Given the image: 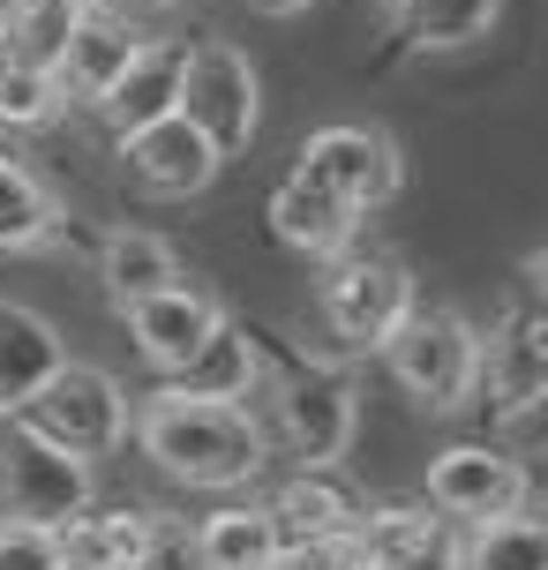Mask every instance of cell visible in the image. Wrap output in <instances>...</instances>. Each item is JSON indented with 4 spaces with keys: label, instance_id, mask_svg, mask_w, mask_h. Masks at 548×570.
<instances>
[{
    "label": "cell",
    "instance_id": "cell-1",
    "mask_svg": "<svg viewBox=\"0 0 548 570\" xmlns=\"http://www.w3.org/2000/svg\"><path fill=\"white\" fill-rule=\"evenodd\" d=\"M256 338V383H248V413H256L263 443L293 465H339L353 451V428H361V383L353 368H331V361H309L293 353L278 331L248 323Z\"/></svg>",
    "mask_w": 548,
    "mask_h": 570
},
{
    "label": "cell",
    "instance_id": "cell-2",
    "mask_svg": "<svg viewBox=\"0 0 548 570\" xmlns=\"http://www.w3.org/2000/svg\"><path fill=\"white\" fill-rule=\"evenodd\" d=\"M136 443L144 458L180 488H248L271 465L256 413L241 399H180V391H150L136 405Z\"/></svg>",
    "mask_w": 548,
    "mask_h": 570
},
{
    "label": "cell",
    "instance_id": "cell-3",
    "mask_svg": "<svg viewBox=\"0 0 548 570\" xmlns=\"http://www.w3.org/2000/svg\"><path fill=\"white\" fill-rule=\"evenodd\" d=\"M383 368L421 413H459L473 405V368H481V331L459 308H405V323L375 345Z\"/></svg>",
    "mask_w": 548,
    "mask_h": 570
},
{
    "label": "cell",
    "instance_id": "cell-4",
    "mask_svg": "<svg viewBox=\"0 0 548 570\" xmlns=\"http://www.w3.org/2000/svg\"><path fill=\"white\" fill-rule=\"evenodd\" d=\"M8 421H23L30 435H46V443L98 465V458H114L128 443V391L106 368H90V361H60Z\"/></svg>",
    "mask_w": 548,
    "mask_h": 570
},
{
    "label": "cell",
    "instance_id": "cell-5",
    "mask_svg": "<svg viewBox=\"0 0 548 570\" xmlns=\"http://www.w3.org/2000/svg\"><path fill=\"white\" fill-rule=\"evenodd\" d=\"M413 308V271L399 248H361L346 240L339 256H323V323L339 331L346 353H375Z\"/></svg>",
    "mask_w": 548,
    "mask_h": 570
},
{
    "label": "cell",
    "instance_id": "cell-6",
    "mask_svg": "<svg viewBox=\"0 0 548 570\" xmlns=\"http://www.w3.org/2000/svg\"><path fill=\"white\" fill-rule=\"evenodd\" d=\"M84 503H98V465L0 413V518H16V525H68Z\"/></svg>",
    "mask_w": 548,
    "mask_h": 570
},
{
    "label": "cell",
    "instance_id": "cell-7",
    "mask_svg": "<svg viewBox=\"0 0 548 570\" xmlns=\"http://www.w3.org/2000/svg\"><path fill=\"white\" fill-rule=\"evenodd\" d=\"M174 114L196 120L203 142H211L218 158H241V150L256 142V128H263V76H256V60L241 53V46H226V38L188 46Z\"/></svg>",
    "mask_w": 548,
    "mask_h": 570
},
{
    "label": "cell",
    "instance_id": "cell-8",
    "mask_svg": "<svg viewBox=\"0 0 548 570\" xmlns=\"http://www.w3.org/2000/svg\"><path fill=\"white\" fill-rule=\"evenodd\" d=\"M316 188H331V196L346 203V210H383V203H399L405 188V158L399 142L383 136V128H369V120H339V128H316V136L301 142V166Z\"/></svg>",
    "mask_w": 548,
    "mask_h": 570
},
{
    "label": "cell",
    "instance_id": "cell-9",
    "mask_svg": "<svg viewBox=\"0 0 548 570\" xmlns=\"http://www.w3.org/2000/svg\"><path fill=\"white\" fill-rule=\"evenodd\" d=\"M473 391H489V421L526 435L548 405V323L534 308L496 315V331L481 338V368H473Z\"/></svg>",
    "mask_w": 548,
    "mask_h": 570
},
{
    "label": "cell",
    "instance_id": "cell-10",
    "mask_svg": "<svg viewBox=\"0 0 548 570\" xmlns=\"http://www.w3.org/2000/svg\"><path fill=\"white\" fill-rule=\"evenodd\" d=\"M436 503V518H451V525H473V518H503V511H526L534 503V481H526V465L503 443H451V451L429 465V488H421Z\"/></svg>",
    "mask_w": 548,
    "mask_h": 570
},
{
    "label": "cell",
    "instance_id": "cell-11",
    "mask_svg": "<svg viewBox=\"0 0 548 570\" xmlns=\"http://www.w3.org/2000/svg\"><path fill=\"white\" fill-rule=\"evenodd\" d=\"M120 142V166H128V180L144 188V196L158 203H188L203 196L211 180H218V150L203 142L196 120H180V114H158L150 128H136V136H114Z\"/></svg>",
    "mask_w": 548,
    "mask_h": 570
},
{
    "label": "cell",
    "instance_id": "cell-12",
    "mask_svg": "<svg viewBox=\"0 0 548 570\" xmlns=\"http://www.w3.org/2000/svg\"><path fill=\"white\" fill-rule=\"evenodd\" d=\"M353 541H361L369 570H459V533H451V518H436L429 495L361 503Z\"/></svg>",
    "mask_w": 548,
    "mask_h": 570
},
{
    "label": "cell",
    "instance_id": "cell-13",
    "mask_svg": "<svg viewBox=\"0 0 548 570\" xmlns=\"http://www.w3.org/2000/svg\"><path fill=\"white\" fill-rule=\"evenodd\" d=\"M128 338H136V353H144L158 375H174L188 353H196L218 323H226V308L211 301V293H196V285L180 278V285H166V293H144V301H128Z\"/></svg>",
    "mask_w": 548,
    "mask_h": 570
},
{
    "label": "cell",
    "instance_id": "cell-14",
    "mask_svg": "<svg viewBox=\"0 0 548 570\" xmlns=\"http://www.w3.org/2000/svg\"><path fill=\"white\" fill-rule=\"evenodd\" d=\"M136 46H144V30L128 23L114 0H84V16H76V30H68V46H60V60H53L60 90H68L76 106H98Z\"/></svg>",
    "mask_w": 548,
    "mask_h": 570
},
{
    "label": "cell",
    "instance_id": "cell-15",
    "mask_svg": "<svg viewBox=\"0 0 548 570\" xmlns=\"http://www.w3.org/2000/svg\"><path fill=\"white\" fill-rule=\"evenodd\" d=\"M180 68H188V38H144V46L128 53V68L106 83V98H98L90 114L106 120L114 136H136V128H150L158 114H174Z\"/></svg>",
    "mask_w": 548,
    "mask_h": 570
},
{
    "label": "cell",
    "instance_id": "cell-16",
    "mask_svg": "<svg viewBox=\"0 0 548 570\" xmlns=\"http://www.w3.org/2000/svg\"><path fill=\"white\" fill-rule=\"evenodd\" d=\"M271 525H278V541L301 548V541H346L353 518H361V495L339 481V465H293L286 481L271 488Z\"/></svg>",
    "mask_w": 548,
    "mask_h": 570
},
{
    "label": "cell",
    "instance_id": "cell-17",
    "mask_svg": "<svg viewBox=\"0 0 548 570\" xmlns=\"http://www.w3.org/2000/svg\"><path fill=\"white\" fill-rule=\"evenodd\" d=\"M263 218H271V233H278V248H293V256H339L346 240H361V210H346V203L331 196V188H316L309 173H286L278 188H271V203H263Z\"/></svg>",
    "mask_w": 548,
    "mask_h": 570
},
{
    "label": "cell",
    "instance_id": "cell-18",
    "mask_svg": "<svg viewBox=\"0 0 548 570\" xmlns=\"http://www.w3.org/2000/svg\"><path fill=\"white\" fill-rule=\"evenodd\" d=\"M38 248H68V210L23 158H0V256H38Z\"/></svg>",
    "mask_w": 548,
    "mask_h": 570
},
{
    "label": "cell",
    "instance_id": "cell-19",
    "mask_svg": "<svg viewBox=\"0 0 548 570\" xmlns=\"http://www.w3.org/2000/svg\"><path fill=\"white\" fill-rule=\"evenodd\" d=\"M60 361H68V345H60L53 323L23 301H0V413H16Z\"/></svg>",
    "mask_w": 548,
    "mask_h": 570
},
{
    "label": "cell",
    "instance_id": "cell-20",
    "mask_svg": "<svg viewBox=\"0 0 548 570\" xmlns=\"http://www.w3.org/2000/svg\"><path fill=\"white\" fill-rule=\"evenodd\" d=\"M180 278H188V271H180L174 240H158V233H144V226H114L98 240V285H106L114 308L144 301V293H166V285H180Z\"/></svg>",
    "mask_w": 548,
    "mask_h": 570
},
{
    "label": "cell",
    "instance_id": "cell-21",
    "mask_svg": "<svg viewBox=\"0 0 548 570\" xmlns=\"http://www.w3.org/2000/svg\"><path fill=\"white\" fill-rule=\"evenodd\" d=\"M53 541H60V556H68V563L136 570V563H144V548H150V511H136V503H114V511L84 503L68 525H53Z\"/></svg>",
    "mask_w": 548,
    "mask_h": 570
},
{
    "label": "cell",
    "instance_id": "cell-22",
    "mask_svg": "<svg viewBox=\"0 0 548 570\" xmlns=\"http://www.w3.org/2000/svg\"><path fill=\"white\" fill-rule=\"evenodd\" d=\"M248 383H256V338H248V323L226 315L158 391H180V399H248Z\"/></svg>",
    "mask_w": 548,
    "mask_h": 570
},
{
    "label": "cell",
    "instance_id": "cell-23",
    "mask_svg": "<svg viewBox=\"0 0 548 570\" xmlns=\"http://www.w3.org/2000/svg\"><path fill=\"white\" fill-rule=\"evenodd\" d=\"M196 548L211 570H278L286 541H278V525L263 503H226V511H211L196 525Z\"/></svg>",
    "mask_w": 548,
    "mask_h": 570
},
{
    "label": "cell",
    "instance_id": "cell-24",
    "mask_svg": "<svg viewBox=\"0 0 548 570\" xmlns=\"http://www.w3.org/2000/svg\"><path fill=\"white\" fill-rule=\"evenodd\" d=\"M459 570H548V525L526 511H503V518H473L459 541Z\"/></svg>",
    "mask_w": 548,
    "mask_h": 570
},
{
    "label": "cell",
    "instance_id": "cell-25",
    "mask_svg": "<svg viewBox=\"0 0 548 570\" xmlns=\"http://www.w3.org/2000/svg\"><path fill=\"white\" fill-rule=\"evenodd\" d=\"M399 8L405 38L421 53H459V46H481L496 23H503V0H391Z\"/></svg>",
    "mask_w": 548,
    "mask_h": 570
},
{
    "label": "cell",
    "instance_id": "cell-26",
    "mask_svg": "<svg viewBox=\"0 0 548 570\" xmlns=\"http://www.w3.org/2000/svg\"><path fill=\"white\" fill-rule=\"evenodd\" d=\"M84 16V0H8L0 8V30H8V60H23V68H53L60 46H68V30Z\"/></svg>",
    "mask_w": 548,
    "mask_h": 570
},
{
    "label": "cell",
    "instance_id": "cell-27",
    "mask_svg": "<svg viewBox=\"0 0 548 570\" xmlns=\"http://www.w3.org/2000/svg\"><path fill=\"white\" fill-rule=\"evenodd\" d=\"M60 114H68V90L53 68L0 60V128H53Z\"/></svg>",
    "mask_w": 548,
    "mask_h": 570
},
{
    "label": "cell",
    "instance_id": "cell-28",
    "mask_svg": "<svg viewBox=\"0 0 548 570\" xmlns=\"http://www.w3.org/2000/svg\"><path fill=\"white\" fill-rule=\"evenodd\" d=\"M136 570H211L203 563V548H196V525L174 511H150V548H144V563Z\"/></svg>",
    "mask_w": 548,
    "mask_h": 570
},
{
    "label": "cell",
    "instance_id": "cell-29",
    "mask_svg": "<svg viewBox=\"0 0 548 570\" xmlns=\"http://www.w3.org/2000/svg\"><path fill=\"white\" fill-rule=\"evenodd\" d=\"M0 570H60L53 525H16V518H0Z\"/></svg>",
    "mask_w": 548,
    "mask_h": 570
},
{
    "label": "cell",
    "instance_id": "cell-30",
    "mask_svg": "<svg viewBox=\"0 0 548 570\" xmlns=\"http://www.w3.org/2000/svg\"><path fill=\"white\" fill-rule=\"evenodd\" d=\"M309 570H369V556H361V541H346V548H331V556L309 563Z\"/></svg>",
    "mask_w": 548,
    "mask_h": 570
},
{
    "label": "cell",
    "instance_id": "cell-31",
    "mask_svg": "<svg viewBox=\"0 0 548 570\" xmlns=\"http://www.w3.org/2000/svg\"><path fill=\"white\" fill-rule=\"evenodd\" d=\"M263 16H301V8H316V0H256Z\"/></svg>",
    "mask_w": 548,
    "mask_h": 570
},
{
    "label": "cell",
    "instance_id": "cell-32",
    "mask_svg": "<svg viewBox=\"0 0 548 570\" xmlns=\"http://www.w3.org/2000/svg\"><path fill=\"white\" fill-rule=\"evenodd\" d=\"M60 570H98V563H68V556H60Z\"/></svg>",
    "mask_w": 548,
    "mask_h": 570
},
{
    "label": "cell",
    "instance_id": "cell-33",
    "mask_svg": "<svg viewBox=\"0 0 548 570\" xmlns=\"http://www.w3.org/2000/svg\"><path fill=\"white\" fill-rule=\"evenodd\" d=\"M144 8H180V0H144Z\"/></svg>",
    "mask_w": 548,
    "mask_h": 570
},
{
    "label": "cell",
    "instance_id": "cell-34",
    "mask_svg": "<svg viewBox=\"0 0 548 570\" xmlns=\"http://www.w3.org/2000/svg\"><path fill=\"white\" fill-rule=\"evenodd\" d=\"M0 60H8V30H0Z\"/></svg>",
    "mask_w": 548,
    "mask_h": 570
},
{
    "label": "cell",
    "instance_id": "cell-35",
    "mask_svg": "<svg viewBox=\"0 0 548 570\" xmlns=\"http://www.w3.org/2000/svg\"><path fill=\"white\" fill-rule=\"evenodd\" d=\"M0 8H8V0H0Z\"/></svg>",
    "mask_w": 548,
    "mask_h": 570
},
{
    "label": "cell",
    "instance_id": "cell-36",
    "mask_svg": "<svg viewBox=\"0 0 548 570\" xmlns=\"http://www.w3.org/2000/svg\"><path fill=\"white\" fill-rule=\"evenodd\" d=\"M383 8H391V0H383Z\"/></svg>",
    "mask_w": 548,
    "mask_h": 570
}]
</instances>
